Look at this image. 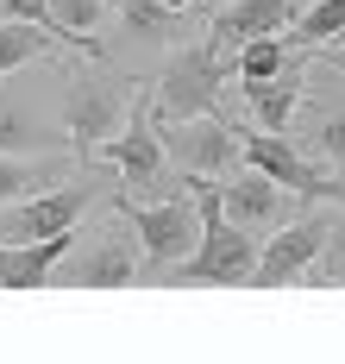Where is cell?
<instances>
[{
    "label": "cell",
    "instance_id": "277c9868",
    "mask_svg": "<svg viewBox=\"0 0 345 364\" xmlns=\"http://www.w3.org/2000/svg\"><path fill=\"white\" fill-rule=\"evenodd\" d=\"M88 208H94V188L88 182H50L38 195L0 208V239L6 245H32V239H50V232H70V226H82Z\"/></svg>",
    "mask_w": 345,
    "mask_h": 364
},
{
    "label": "cell",
    "instance_id": "8fae6325",
    "mask_svg": "<svg viewBox=\"0 0 345 364\" xmlns=\"http://www.w3.org/2000/svg\"><path fill=\"white\" fill-rule=\"evenodd\" d=\"M138 270H145V257L132 252L126 239H101V245H88V252H70L57 277H63L70 289H132Z\"/></svg>",
    "mask_w": 345,
    "mask_h": 364
},
{
    "label": "cell",
    "instance_id": "cb8c5ba5",
    "mask_svg": "<svg viewBox=\"0 0 345 364\" xmlns=\"http://www.w3.org/2000/svg\"><path fill=\"white\" fill-rule=\"evenodd\" d=\"M314 151H327V157H345V113H333L327 126H314Z\"/></svg>",
    "mask_w": 345,
    "mask_h": 364
},
{
    "label": "cell",
    "instance_id": "e0dca14e",
    "mask_svg": "<svg viewBox=\"0 0 345 364\" xmlns=\"http://www.w3.org/2000/svg\"><path fill=\"white\" fill-rule=\"evenodd\" d=\"M232 75L239 82H264V75H289V38L283 32H264L251 44L232 50Z\"/></svg>",
    "mask_w": 345,
    "mask_h": 364
},
{
    "label": "cell",
    "instance_id": "5b68a950",
    "mask_svg": "<svg viewBox=\"0 0 345 364\" xmlns=\"http://www.w3.org/2000/svg\"><path fill=\"white\" fill-rule=\"evenodd\" d=\"M132 107H138V101L126 95V82H107V75H76V82H70V95H63L70 145H76V151H101L119 126L132 119Z\"/></svg>",
    "mask_w": 345,
    "mask_h": 364
},
{
    "label": "cell",
    "instance_id": "6da1fadb",
    "mask_svg": "<svg viewBox=\"0 0 345 364\" xmlns=\"http://www.w3.org/2000/svg\"><path fill=\"white\" fill-rule=\"evenodd\" d=\"M201 195V245H195L176 270H163V283H214V289H251L258 277V245L251 226H239L220 201V176H189Z\"/></svg>",
    "mask_w": 345,
    "mask_h": 364
},
{
    "label": "cell",
    "instance_id": "7a4b0ae2",
    "mask_svg": "<svg viewBox=\"0 0 345 364\" xmlns=\"http://www.w3.org/2000/svg\"><path fill=\"white\" fill-rule=\"evenodd\" d=\"M232 82V63L226 50L214 44V38H201L189 50H176L163 70H157V88H151V107L163 126H176V119H195V113H214L220 107V88Z\"/></svg>",
    "mask_w": 345,
    "mask_h": 364
},
{
    "label": "cell",
    "instance_id": "4fadbf2b",
    "mask_svg": "<svg viewBox=\"0 0 345 364\" xmlns=\"http://www.w3.org/2000/svg\"><path fill=\"white\" fill-rule=\"evenodd\" d=\"M289 19H302L295 0H232V6L214 13L207 38H214L220 50H239V44H251V38H264V32H283Z\"/></svg>",
    "mask_w": 345,
    "mask_h": 364
},
{
    "label": "cell",
    "instance_id": "5bb4252c",
    "mask_svg": "<svg viewBox=\"0 0 345 364\" xmlns=\"http://www.w3.org/2000/svg\"><path fill=\"white\" fill-rule=\"evenodd\" d=\"M63 170H70V151H0V208L63 182Z\"/></svg>",
    "mask_w": 345,
    "mask_h": 364
},
{
    "label": "cell",
    "instance_id": "ac0fdd59",
    "mask_svg": "<svg viewBox=\"0 0 345 364\" xmlns=\"http://www.w3.org/2000/svg\"><path fill=\"white\" fill-rule=\"evenodd\" d=\"M101 6H107V0H50L57 32H70V38L82 44V57H94V63H101V38H94V26H101Z\"/></svg>",
    "mask_w": 345,
    "mask_h": 364
},
{
    "label": "cell",
    "instance_id": "ffe728a7",
    "mask_svg": "<svg viewBox=\"0 0 345 364\" xmlns=\"http://www.w3.org/2000/svg\"><path fill=\"white\" fill-rule=\"evenodd\" d=\"M345 32V0H314L302 19H295V44H333V38Z\"/></svg>",
    "mask_w": 345,
    "mask_h": 364
},
{
    "label": "cell",
    "instance_id": "603a6c76",
    "mask_svg": "<svg viewBox=\"0 0 345 364\" xmlns=\"http://www.w3.org/2000/svg\"><path fill=\"white\" fill-rule=\"evenodd\" d=\"M0 13H6V19H32V26H50V32H57V19H50V0H0ZM70 38V32H63ZM70 44H76V38H70ZM82 50V44H76Z\"/></svg>",
    "mask_w": 345,
    "mask_h": 364
},
{
    "label": "cell",
    "instance_id": "2e32d148",
    "mask_svg": "<svg viewBox=\"0 0 345 364\" xmlns=\"http://www.w3.org/2000/svg\"><path fill=\"white\" fill-rule=\"evenodd\" d=\"M57 44H70L63 32H50V26H32V19H0V75L26 70L32 57H50ZM76 50V44H70Z\"/></svg>",
    "mask_w": 345,
    "mask_h": 364
},
{
    "label": "cell",
    "instance_id": "44dd1931",
    "mask_svg": "<svg viewBox=\"0 0 345 364\" xmlns=\"http://www.w3.org/2000/svg\"><path fill=\"white\" fill-rule=\"evenodd\" d=\"M170 0H126V26L138 38H170Z\"/></svg>",
    "mask_w": 345,
    "mask_h": 364
},
{
    "label": "cell",
    "instance_id": "d4e9b609",
    "mask_svg": "<svg viewBox=\"0 0 345 364\" xmlns=\"http://www.w3.org/2000/svg\"><path fill=\"white\" fill-rule=\"evenodd\" d=\"M170 6H176V13H182V6H195V0H170Z\"/></svg>",
    "mask_w": 345,
    "mask_h": 364
},
{
    "label": "cell",
    "instance_id": "d6986e66",
    "mask_svg": "<svg viewBox=\"0 0 345 364\" xmlns=\"http://www.w3.org/2000/svg\"><path fill=\"white\" fill-rule=\"evenodd\" d=\"M0 151H76V145H63L57 132H44L38 119H26V113L0 107Z\"/></svg>",
    "mask_w": 345,
    "mask_h": 364
},
{
    "label": "cell",
    "instance_id": "8992f818",
    "mask_svg": "<svg viewBox=\"0 0 345 364\" xmlns=\"http://www.w3.org/2000/svg\"><path fill=\"white\" fill-rule=\"evenodd\" d=\"M333 226H339L333 214H302V220H289V226L270 239L264 252H258V277H251V289H283V283H302L307 270L320 264L327 239H333Z\"/></svg>",
    "mask_w": 345,
    "mask_h": 364
},
{
    "label": "cell",
    "instance_id": "7c38bea8",
    "mask_svg": "<svg viewBox=\"0 0 345 364\" xmlns=\"http://www.w3.org/2000/svg\"><path fill=\"white\" fill-rule=\"evenodd\" d=\"M70 252H76V226L50 232V239H32V245H6L0 239V289H44Z\"/></svg>",
    "mask_w": 345,
    "mask_h": 364
},
{
    "label": "cell",
    "instance_id": "3957f363",
    "mask_svg": "<svg viewBox=\"0 0 345 364\" xmlns=\"http://www.w3.org/2000/svg\"><path fill=\"white\" fill-rule=\"evenodd\" d=\"M126 220H132V232H138V245H145V270H176L182 257L201 245V195H176V201H157V208H132L126 201Z\"/></svg>",
    "mask_w": 345,
    "mask_h": 364
},
{
    "label": "cell",
    "instance_id": "7402d4cb",
    "mask_svg": "<svg viewBox=\"0 0 345 364\" xmlns=\"http://www.w3.org/2000/svg\"><path fill=\"white\" fill-rule=\"evenodd\" d=\"M307 283H345V220L333 226V239H327V252H320V264L307 270Z\"/></svg>",
    "mask_w": 345,
    "mask_h": 364
},
{
    "label": "cell",
    "instance_id": "30bf717a",
    "mask_svg": "<svg viewBox=\"0 0 345 364\" xmlns=\"http://www.w3.org/2000/svg\"><path fill=\"white\" fill-rule=\"evenodd\" d=\"M289 195L276 176H264L258 164H245V176H220V201L239 226H283L289 220Z\"/></svg>",
    "mask_w": 345,
    "mask_h": 364
},
{
    "label": "cell",
    "instance_id": "9a60e30c",
    "mask_svg": "<svg viewBox=\"0 0 345 364\" xmlns=\"http://www.w3.org/2000/svg\"><path fill=\"white\" fill-rule=\"evenodd\" d=\"M245 88V113L264 126V132H289V119H295V75H264V82H239Z\"/></svg>",
    "mask_w": 345,
    "mask_h": 364
},
{
    "label": "cell",
    "instance_id": "52a82bcc",
    "mask_svg": "<svg viewBox=\"0 0 345 364\" xmlns=\"http://www.w3.org/2000/svg\"><path fill=\"white\" fill-rule=\"evenodd\" d=\"M239 145H245V164H258L264 176H276L283 188H295V201H339L345 195V182L327 176V170H314L283 132H264V126L245 132V126H239Z\"/></svg>",
    "mask_w": 345,
    "mask_h": 364
},
{
    "label": "cell",
    "instance_id": "9c48e42d",
    "mask_svg": "<svg viewBox=\"0 0 345 364\" xmlns=\"http://www.w3.org/2000/svg\"><path fill=\"white\" fill-rule=\"evenodd\" d=\"M157 126H163V119H157V107H145V101H138V107H132V119L119 126L107 145H101V157H107L119 176L132 182V188H138V182H151L157 170H163V157H170V145H163V132H157Z\"/></svg>",
    "mask_w": 345,
    "mask_h": 364
},
{
    "label": "cell",
    "instance_id": "ba28073f",
    "mask_svg": "<svg viewBox=\"0 0 345 364\" xmlns=\"http://www.w3.org/2000/svg\"><path fill=\"white\" fill-rule=\"evenodd\" d=\"M163 145L170 157L182 164V176H226L232 157H245L239 145V119H214V113H195V119H176L170 132H163Z\"/></svg>",
    "mask_w": 345,
    "mask_h": 364
}]
</instances>
